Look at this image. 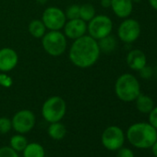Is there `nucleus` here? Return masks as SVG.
Listing matches in <instances>:
<instances>
[{
	"label": "nucleus",
	"instance_id": "1",
	"mask_svg": "<svg viewBox=\"0 0 157 157\" xmlns=\"http://www.w3.org/2000/svg\"><path fill=\"white\" fill-rule=\"evenodd\" d=\"M101 56L98 42L88 34L73 41L68 50L70 62L78 68H89L96 64Z\"/></svg>",
	"mask_w": 157,
	"mask_h": 157
},
{
	"label": "nucleus",
	"instance_id": "6",
	"mask_svg": "<svg viewBox=\"0 0 157 157\" xmlns=\"http://www.w3.org/2000/svg\"><path fill=\"white\" fill-rule=\"evenodd\" d=\"M113 31V21L110 17L99 14L95 15L87 23V33L88 35L95 39L96 41L109 35Z\"/></svg>",
	"mask_w": 157,
	"mask_h": 157
},
{
	"label": "nucleus",
	"instance_id": "15",
	"mask_svg": "<svg viewBox=\"0 0 157 157\" xmlns=\"http://www.w3.org/2000/svg\"><path fill=\"white\" fill-rule=\"evenodd\" d=\"M134 102H135L137 110L140 112L141 114H149L152 110V108L155 106L154 101L152 100V98L147 94H140Z\"/></svg>",
	"mask_w": 157,
	"mask_h": 157
},
{
	"label": "nucleus",
	"instance_id": "13",
	"mask_svg": "<svg viewBox=\"0 0 157 157\" xmlns=\"http://www.w3.org/2000/svg\"><path fill=\"white\" fill-rule=\"evenodd\" d=\"M126 62L130 69L139 71L147 65V56L142 50L133 49L128 53Z\"/></svg>",
	"mask_w": 157,
	"mask_h": 157
},
{
	"label": "nucleus",
	"instance_id": "16",
	"mask_svg": "<svg viewBox=\"0 0 157 157\" xmlns=\"http://www.w3.org/2000/svg\"><path fill=\"white\" fill-rule=\"evenodd\" d=\"M48 136L55 140H61L67 135V128L61 121L50 123L47 128Z\"/></svg>",
	"mask_w": 157,
	"mask_h": 157
},
{
	"label": "nucleus",
	"instance_id": "31",
	"mask_svg": "<svg viewBox=\"0 0 157 157\" xmlns=\"http://www.w3.org/2000/svg\"><path fill=\"white\" fill-rule=\"evenodd\" d=\"M151 8L157 11V0H148Z\"/></svg>",
	"mask_w": 157,
	"mask_h": 157
},
{
	"label": "nucleus",
	"instance_id": "5",
	"mask_svg": "<svg viewBox=\"0 0 157 157\" xmlns=\"http://www.w3.org/2000/svg\"><path fill=\"white\" fill-rule=\"evenodd\" d=\"M41 113L44 119L48 123L61 121L67 113V103L60 96H51L43 104Z\"/></svg>",
	"mask_w": 157,
	"mask_h": 157
},
{
	"label": "nucleus",
	"instance_id": "10",
	"mask_svg": "<svg viewBox=\"0 0 157 157\" xmlns=\"http://www.w3.org/2000/svg\"><path fill=\"white\" fill-rule=\"evenodd\" d=\"M101 141L108 151H117L125 142L124 131L117 126H109L103 131Z\"/></svg>",
	"mask_w": 157,
	"mask_h": 157
},
{
	"label": "nucleus",
	"instance_id": "21",
	"mask_svg": "<svg viewBox=\"0 0 157 157\" xmlns=\"http://www.w3.org/2000/svg\"><path fill=\"white\" fill-rule=\"evenodd\" d=\"M27 144H28V140L25 138L24 134L18 133L16 135H13L10 140V146L18 152L22 151Z\"/></svg>",
	"mask_w": 157,
	"mask_h": 157
},
{
	"label": "nucleus",
	"instance_id": "23",
	"mask_svg": "<svg viewBox=\"0 0 157 157\" xmlns=\"http://www.w3.org/2000/svg\"><path fill=\"white\" fill-rule=\"evenodd\" d=\"M12 129L11 119L6 117H0V134H7Z\"/></svg>",
	"mask_w": 157,
	"mask_h": 157
},
{
	"label": "nucleus",
	"instance_id": "22",
	"mask_svg": "<svg viewBox=\"0 0 157 157\" xmlns=\"http://www.w3.org/2000/svg\"><path fill=\"white\" fill-rule=\"evenodd\" d=\"M67 20H74L80 18V5L73 4L67 8V10L64 11Z\"/></svg>",
	"mask_w": 157,
	"mask_h": 157
},
{
	"label": "nucleus",
	"instance_id": "19",
	"mask_svg": "<svg viewBox=\"0 0 157 157\" xmlns=\"http://www.w3.org/2000/svg\"><path fill=\"white\" fill-rule=\"evenodd\" d=\"M28 32L29 33L36 39H42V37L47 32L44 22L42 20H33L28 25Z\"/></svg>",
	"mask_w": 157,
	"mask_h": 157
},
{
	"label": "nucleus",
	"instance_id": "29",
	"mask_svg": "<svg viewBox=\"0 0 157 157\" xmlns=\"http://www.w3.org/2000/svg\"><path fill=\"white\" fill-rule=\"evenodd\" d=\"M100 5L103 9H110L111 0H100Z\"/></svg>",
	"mask_w": 157,
	"mask_h": 157
},
{
	"label": "nucleus",
	"instance_id": "9",
	"mask_svg": "<svg viewBox=\"0 0 157 157\" xmlns=\"http://www.w3.org/2000/svg\"><path fill=\"white\" fill-rule=\"evenodd\" d=\"M12 128L20 134H26L30 132L35 126L36 117L34 113L29 109H22L18 111L11 118Z\"/></svg>",
	"mask_w": 157,
	"mask_h": 157
},
{
	"label": "nucleus",
	"instance_id": "8",
	"mask_svg": "<svg viewBox=\"0 0 157 157\" xmlns=\"http://www.w3.org/2000/svg\"><path fill=\"white\" fill-rule=\"evenodd\" d=\"M42 21L48 31H61L67 22L64 10L57 7H48L42 14Z\"/></svg>",
	"mask_w": 157,
	"mask_h": 157
},
{
	"label": "nucleus",
	"instance_id": "18",
	"mask_svg": "<svg viewBox=\"0 0 157 157\" xmlns=\"http://www.w3.org/2000/svg\"><path fill=\"white\" fill-rule=\"evenodd\" d=\"M22 151L23 157H45V150L38 142H28Z\"/></svg>",
	"mask_w": 157,
	"mask_h": 157
},
{
	"label": "nucleus",
	"instance_id": "27",
	"mask_svg": "<svg viewBox=\"0 0 157 157\" xmlns=\"http://www.w3.org/2000/svg\"><path fill=\"white\" fill-rule=\"evenodd\" d=\"M117 157H135V155H134V152L132 150L122 146L121 148H119L117 150Z\"/></svg>",
	"mask_w": 157,
	"mask_h": 157
},
{
	"label": "nucleus",
	"instance_id": "24",
	"mask_svg": "<svg viewBox=\"0 0 157 157\" xmlns=\"http://www.w3.org/2000/svg\"><path fill=\"white\" fill-rule=\"evenodd\" d=\"M13 85V78L7 72H0V86L3 88H10Z\"/></svg>",
	"mask_w": 157,
	"mask_h": 157
},
{
	"label": "nucleus",
	"instance_id": "2",
	"mask_svg": "<svg viewBox=\"0 0 157 157\" xmlns=\"http://www.w3.org/2000/svg\"><path fill=\"white\" fill-rule=\"evenodd\" d=\"M127 139L138 149H149L157 140V129L149 122L134 123L127 130Z\"/></svg>",
	"mask_w": 157,
	"mask_h": 157
},
{
	"label": "nucleus",
	"instance_id": "3",
	"mask_svg": "<svg viewBox=\"0 0 157 157\" xmlns=\"http://www.w3.org/2000/svg\"><path fill=\"white\" fill-rule=\"evenodd\" d=\"M115 94L122 102H134L141 94L138 78L130 73L121 74L115 82Z\"/></svg>",
	"mask_w": 157,
	"mask_h": 157
},
{
	"label": "nucleus",
	"instance_id": "26",
	"mask_svg": "<svg viewBox=\"0 0 157 157\" xmlns=\"http://www.w3.org/2000/svg\"><path fill=\"white\" fill-rule=\"evenodd\" d=\"M0 157H20L18 151L13 150L10 146H4L0 148Z\"/></svg>",
	"mask_w": 157,
	"mask_h": 157
},
{
	"label": "nucleus",
	"instance_id": "14",
	"mask_svg": "<svg viewBox=\"0 0 157 157\" xmlns=\"http://www.w3.org/2000/svg\"><path fill=\"white\" fill-rule=\"evenodd\" d=\"M132 0H111V10L119 19L128 18L133 11Z\"/></svg>",
	"mask_w": 157,
	"mask_h": 157
},
{
	"label": "nucleus",
	"instance_id": "25",
	"mask_svg": "<svg viewBox=\"0 0 157 157\" xmlns=\"http://www.w3.org/2000/svg\"><path fill=\"white\" fill-rule=\"evenodd\" d=\"M139 73H140V77L143 78V80H150L154 74V69L147 64L141 69L139 70Z\"/></svg>",
	"mask_w": 157,
	"mask_h": 157
},
{
	"label": "nucleus",
	"instance_id": "17",
	"mask_svg": "<svg viewBox=\"0 0 157 157\" xmlns=\"http://www.w3.org/2000/svg\"><path fill=\"white\" fill-rule=\"evenodd\" d=\"M97 42H98V45H99L101 53H104V54H111L117 47V40L112 34H109L98 40Z\"/></svg>",
	"mask_w": 157,
	"mask_h": 157
},
{
	"label": "nucleus",
	"instance_id": "28",
	"mask_svg": "<svg viewBox=\"0 0 157 157\" xmlns=\"http://www.w3.org/2000/svg\"><path fill=\"white\" fill-rule=\"evenodd\" d=\"M149 115V123L155 128L157 129V106H154L152 110L148 114Z\"/></svg>",
	"mask_w": 157,
	"mask_h": 157
},
{
	"label": "nucleus",
	"instance_id": "33",
	"mask_svg": "<svg viewBox=\"0 0 157 157\" xmlns=\"http://www.w3.org/2000/svg\"><path fill=\"white\" fill-rule=\"evenodd\" d=\"M154 73L156 74V76H157V65H156V67H155V69H154Z\"/></svg>",
	"mask_w": 157,
	"mask_h": 157
},
{
	"label": "nucleus",
	"instance_id": "30",
	"mask_svg": "<svg viewBox=\"0 0 157 157\" xmlns=\"http://www.w3.org/2000/svg\"><path fill=\"white\" fill-rule=\"evenodd\" d=\"M151 152H152V154L154 155V157H157V140H156L154 141V143L151 145Z\"/></svg>",
	"mask_w": 157,
	"mask_h": 157
},
{
	"label": "nucleus",
	"instance_id": "32",
	"mask_svg": "<svg viewBox=\"0 0 157 157\" xmlns=\"http://www.w3.org/2000/svg\"><path fill=\"white\" fill-rule=\"evenodd\" d=\"M142 1V0H132L133 3H140Z\"/></svg>",
	"mask_w": 157,
	"mask_h": 157
},
{
	"label": "nucleus",
	"instance_id": "11",
	"mask_svg": "<svg viewBox=\"0 0 157 157\" xmlns=\"http://www.w3.org/2000/svg\"><path fill=\"white\" fill-rule=\"evenodd\" d=\"M62 30L63 33L67 39L74 41L87 33V22L80 18L67 20Z\"/></svg>",
	"mask_w": 157,
	"mask_h": 157
},
{
	"label": "nucleus",
	"instance_id": "12",
	"mask_svg": "<svg viewBox=\"0 0 157 157\" xmlns=\"http://www.w3.org/2000/svg\"><path fill=\"white\" fill-rule=\"evenodd\" d=\"M19 63L18 53L10 47L0 49V72H10Z\"/></svg>",
	"mask_w": 157,
	"mask_h": 157
},
{
	"label": "nucleus",
	"instance_id": "7",
	"mask_svg": "<svg viewBox=\"0 0 157 157\" xmlns=\"http://www.w3.org/2000/svg\"><path fill=\"white\" fill-rule=\"evenodd\" d=\"M141 33L140 22L132 18L124 19L117 28V38L125 44H132L136 42Z\"/></svg>",
	"mask_w": 157,
	"mask_h": 157
},
{
	"label": "nucleus",
	"instance_id": "4",
	"mask_svg": "<svg viewBox=\"0 0 157 157\" xmlns=\"http://www.w3.org/2000/svg\"><path fill=\"white\" fill-rule=\"evenodd\" d=\"M42 46L47 55L57 57L66 53L67 38L60 31H48L42 37Z\"/></svg>",
	"mask_w": 157,
	"mask_h": 157
},
{
	"label": "nucleus",
	"instance_id": "20",
	"mask_svg": "<svg viewBox=\"0 0 157 157\" xmlns=\"http://www.w3.org/2000/svg\"><path fill=\"white\" fill-rule=\"evenodd\" d=\"M96 15V10L94 5L90 3H85L80 6V19L85 22H89Z\"/></svg>",
	"mask_w": 157,
	"mask_h": 157
}]
</instances>
